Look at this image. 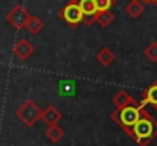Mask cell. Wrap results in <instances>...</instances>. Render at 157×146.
<instances>
[{
  "mask_svg": "<svg viewBox=\"0 0 157 146\" xmlns=\"http://www.w3.org/2000/svg\"><path fill=\"white\" fill-rule=\"evenodd\" d=\"M128 136L139 146H148L157 137V120L144 108L140 119L131 128Z\"/></svg>",
  "mask_w": 157,
  "mask_h": 146,
  "instance_id": "1",
  "label": "cell"
},
{
  "mask_svg": "<svg viewBox=\"0 0 157 146\" xmlns=\"http://www.w3.org/2000/svg\"><path fill=\"white\" fill-rule=\"evenodd\" d=\"M145 107L140 105V102L137 103H133V105H128V107H122V108H116L113 113H111V120L116 122V125L119 128H122L127 134L131 131V128L136 125V122L140 119L142 116V111H144Z\"/></svg>",
  "mask_w": 157,
  "mask_h": 146,
  "instance_id": "2",
  "label": "cell"
},
{
  "mask_svg": "<svg viewBox=\"0 0 157 146\" xmlns=\"http://www.w3.org/2000/svg\"><path fill=\"white\" fill-rule=\"evenodd\" d=\"M41 113L43 110L32 100V99H28L26 102L21 103V107L17 110L15 116L20 119V122L28 126V128H32L38 120H41Z\"/></svg>",
  "mask_w": 157,
  "mask_h": 146,
  "instance_id": "3",
  "label": "cell"
},
{
  "mask_svg": "<svg viewBox=\"0 0 157 146\" xmlns=\"http://www.w3.org/2000/svg\"><path fill=\"white\" fill-rule=\"evenodd\" d=\"M59 18L67 23L70 28H76L78 24H81L84 21V14L78 5L76 0H69L61 9H59Z\"/></svg>",
  "mask_w": 157,
  "mask_h": 146,
  "instance_id": "4",
  "label": "cell"
},
{
  "mask_svg": "<svg viewBox=\"0 0 157 146\" xmlns=\"http://www.w3.org/2000/svg\"><path fill=\"white\" fill-rule=\"evenodd\" d=\"M29 17H31V14L28 12V9H26L23 5H15V6L6 14L8 23H9L14 29H17V31H21V29L26 28V23H28Z\"/></svg>",
  "mask_w": 157,
  "mask_h": 146,
  "instance_id": "5",
  "label": "cell"
},
{
  "mask_svg": "<svg viewBox=\"0 0 157 146\" xmlns=\"http://www.w3.org/2000/svg\"><path fill=\"white\" fill-rule=\"evenodd\" d=\"M82 14H84V23L86 26H92L95 23V15L98 14V8L95 0H76Z\"/></svg>",
  "mask_w": 157,
  "mask_h": 146,
  "instance_id": "6",
  "label": "cell"
},
{
  "mask_svg": "<svg viewBox=\"0 0 157 146\" xmlns=\"http://www.w3.org/2000/svg\"><path fill=\"white\" fill-rule=\"evenodd\" d=\"M12 52H14V55H15L20 61H26V59H29L31 55L34 53V46H32L26 38H20V40L14 44Z\"/></svg>",
  "mask_w": 157,
  "mask_h": 146,
  "instance_id": "7",
  "label": "cell"
},
{
  "mask_svg": "<svg viewBox=\"0 0 157 146\" xmlns=\"http://www.w3.org/2000/svg\"><path fill=\"white\" fill-rule=\"evenodd\" d=\"M61 119H63V114H61V111H59L55 105H49V107H48L46 110H43V113H41V120H43L48 126L58 125Z\"/></svg>",
  "mask_w": 157,
  "mask_h": 146,
  "instance_id": "8",
  "label": "cell"
},
{
  "mask_svg": "<svg viewBox=\"0 0 157 146\" xmlns=\"http://www.w3.org/2000/svg\"><path fill=\"white\" fill-rule=\"evenodd\" d=\"M140 105L142 107H147V105H151L157 108V81H154L142 95V100H140Z\"/></svg>",
  "mask_w": 157,
  "mask_h": 146,
  "instance_id": "9",
  "label": "cell"
},
{
  "mask_svg": "<svg viewBox=\"0 0 157 146\" xmlns=\"http://www.w3.org/2000/svg\"><path fill=\"white\" fill-rule=\"evenodd\" d=\"M113 103L116 105V108H122V107H128V105H133V103H137V102H136V99L131 96L128 92L121 90V92H117L114 95Z\"/></svg>",
  "mask_w": 157,
  "mask_h": 146,
  "instance_id": "10",
  "label": "cell"
},
{
  "mask_svg": "<svg viewBox=\"0 0 157 146\" xmlns=\"http://www.w3.org/2000/svg\"><path fill=\"white\" fill-rule=\"evenodd\" d=\"M125 12L131 18H139L145 12V3L144 2H139V0H130L128 5L125 6Z\"/></svg>",
  "mask_w": 157,
  "mask_h": 146,
  "instance_id": "11",
  "label": "cell"
},
{
  "mask_svg": "<svg viewBox=\"0 0 157 146\" xmlns=\"http://www.w3.org/2000/svg\"><path fill=\"white\" fill-rule=\"evenodd\" d=\"M114 53L111 52V49L108 47H102L98 53H96V59L99 61V64L101 66H104V67H108V66H111L113 64V61H114Z\"/></svg>",
  "mask_w": 157,
  "mask_h": 146,
  "instance_id": "12",
  "label": "cell"
},
{
  "mask_svg": "<svg viewBox=\"0 0 157 146\" xmlns=\"http://www.w3.org/2000/svg\"><path fill=\"white\" fill-rule=\"evenodd\" d=\"M46 137L48 140H51L52 143H58L64 139V129L59 125H53V126H48L46 129Z\"/></svg>",
  "mask_w": 157,
  "mask_h": 146,
  "instance_id": "13",
  "label": "cell"
},
{
  "mask_svg": "<svg viewBox=\"0 0 157 146\" xmlns=\"http://www.w3.org/2000/svg\"><path fill=\"white\" fill-rule=\"evenodd\" d=\"M114 20V14L108 9V11H99L95 15V23H98L101 28H107L108 24H111Z\"/></svg>",
  "mask_w": 157,
  "mask_h": 146,
  "instance_id": "14",
  "label": "cell"
},
{
  "mask_svg": "<svg viewBox=\"0 0 157 146\" xmlns=\"http://www.w3.org/2000/svg\"><path fill=\"white\" fill-rule=\"evenodd\" d=\"M26 29L31 32V34H38L44 29V21L41 18H38L37 15H31L28 23H26Z\"/></svg>",
  "mask_w": 157,
  "mask_h": 146,
  "instance_id": "15",
  "label": "cell"
},
{
  "mask_svg": "<svg viewBox=\"0 0 157 146\" xmlns=\"http://www.w3.org/2000/svg\"><path fill=\"white\" fill-rule=\"evenodd\" d=\"M144 55L151 61V62H157V41H153L150 43L145 50H144Z\"/></svg>",
  "mask_w": 157,
  "mask_h": 146,
  "instance_id": "16",
  "label": "cell"
},
{
  "mask_svg": "<svg viewBox=\"0 0 157 146\" xmlns=\"http://www.w3.org/2000/svg\"><path fill=\"white\" fill-rule=\"evenodd\" d=\"M95 3H96V8L99 12V11H108L111 6H114L117 3V0H95Z\"/></svg>",
  "mask_w": 157,
  "mask_h": 146,
  "instance_id": "17",
  "label": "cell"
},
{
  "mask_svg": "<svg viewBox=\"0 0 157 146\" xmlns=\"http://www.w3.org/2000/svg\"><path fill=\"white\" fill-rule=\"evenodd\" d=\"M139 2H144V3H153L154 0H139Z\"/></svg>",
  "mask_w": 157,
  "mask_h": 146,
  "instance_id": "18",
  "label": "cell"
},
{
  "mask_svg": "<svg viewBox=\"0 0 157 146\" xmlns=\"http://www.w3.org/2000/svg\"><path fill=\"white\" fill-rule=\"evenodd\" d=\"M153 3H154V5H156V6H157V0H154V2H153Z\"/></svg>",
  "mask_w": 157,
  "mask_h": 146,
  "instance_id": "19",
  "label": "cell"
}]
</instances>
